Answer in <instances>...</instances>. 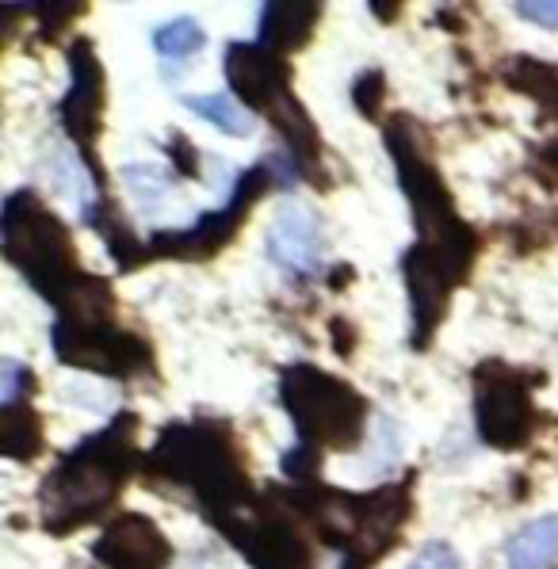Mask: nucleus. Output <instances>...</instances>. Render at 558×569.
<instances>
[{"label": "nucleus", "instance_id": "obj_11", "mask_svg": "<svg viewBox=\"0 0 558 569\" xmlns=\"http://www.w3.org/2000/svg\"><path fill=\"white\" fill-rule=\"evenodd\" d=\"M42 169H47L50 183L62 191V199H69L73 207H81V214L92 222L96 188H92V177H89V169H84L81 157L69 150V146H54V150L42 157Z\"/></svg>", "mask_w": 558, "mask_h": 569}, {"label": "nucleus", "instance_id": "obj_4", "mask_svg": "<svg viewBox=\"0 0 558 569\" xmlns=\"http://www.w3.org/2000/svg\"><path fill=\"white\" fill-rule=\"evenodd\" d=\"M268 260L287 271L295 279H313L326 264V233H321V222L310 207L302 203H279L272 226H268Z\"/></svg>", "mask_w": 558, "mask_h": 569}, {"label": "nucleus", "instance_id": "obj_19", "mask_svg": "<svg viewBox=\"0 0 558 569\" xmlns=\"http://www.w3.org/2000/svg\"><path fill=\"white\" fill-rule=\"evenodd\" d=\"M31 379V371H23L16 360H4V382H0V398H4V406H16V398H20V390L28 387Z\"/></svg>", "mask_w": 558, "mask_h": 569}, {"label": "nucleus", "instance_id": "obj_5", "mask_svg": "<svg viewBox=\"0 0 558 569\" xmlns=\"http://www.w3.org/2000/svg\"><path fill=\"white\" fill-rule=\"evenodd\" d=\"M54 348H58V360L84 367V371H100V375L134 371V367L146 360V348L138 345V340L123 337V332H116L111 326H96V329L58 326Z\"/></svg>", "mask_w": 558, "mask_h": 569}, {"label": "nucleus", "instance_id": "obj_7", "mask_svg": "<svg viewBox=\"0 0 558 569\" xmlns=\"http://www.w3.org/2000/svg\"><path fill=\"white\" fill-rule=\"evenodd\" d=\"M478 432L494 448H520L531 432V401L517 379L478 382Z\"/></svg>", "mask_w": 558, "mask_h": 569}, {"label": "nucleus", "instance_id": "obj_8", "mask_svg": "<svg viewBox=\"0 0 558 569\" xmlns=\"http://www.w3.org/2000/svg\"><path fill=\"white\" fill-rule=\"evenodd\" d=\"M226 77H230L238 100L249 103V108H276L287 96V66L276 58V50L257 47V42H233L230 54H226Z\"/></svg>", "mask_w": 558, "mask_h": 569}, {"label": "nucleus", "instance_id": "obj_13", "mask_svg": "<svg viewBox=\"0 0 558 569\" xmlns=\"http://www.w3.org/2000/svg\"><path fill=\"white\" fill-rule=\"evenodd\" d=\"M185 108L191 116L207 119L211 127H218L222 134L230 138H249L252 134V116L249 108H241V100H233V96L226 92H203V96H185Z\"/></svg>", "mask_w": 558, "mask_h": 569}, {"label": "nucleus", "instance_id": "obj_12", "mask_svg": "<svg viewBox=\"0 0 558 569\" xmlns=\"http://www.w3.org/2000/svg\"><path fill=\"white\" fill-rule=\"evenodd\" d=\"M313 23H318V8L313 4H268L260 39H265L268 50H299L310 39Z\"/></svg>", "mask_w": 558, "mask_h": 569}, {"label": "nucleus", "instance_id": "obj_6", "mask_svg": "<svg viewBox=\"0 0 558 569\" xmlns=\"http://www.w3.org/2000/svg\"><path fill=\"white\" fill-rule=\"evenodd\" d=\"M96 562H103L108 569H165L172 562V547L161 536L153 520L146 516H123L116 520L92 547Z\"/></svg>", "mask_w": 558, "mask_h": 569}, {"label": "nucleus", "instance_id": "obj_18", "mask_svg": "<svg viewBox=\"0 0 558 569\" xmlns=\"http://www.w3.org/2000/svg\"><path fill=\"white\" fill-rule=\"evenodd\" d=\"M512 12H517L520 20L536 23V28L558 31V0H551V4H531V0H517V4H512Z\"/></svg>", "mask_w": 558, "mask_h": 569}, {"label": "nucleus", "instance_id": "obj_2", "mask_svg": "<svg viewBox=\"0 0 558 569\" xmlns=\"http://www.w3.org/2000/svg\"><path fill=\"white\" fill-rule=\"evenodd\" d=\"M283 406L291 409L299 432L310 443L329 448H352L363 428V401L341 379L318 371V367H295L283 375Z\"/></svg>", "mask_w": 558, "mask_h": 569}, {"label": "nucleus", "instance_id": "obj_1", "mask_svg": "<svg viewBox=\"0 0 558 569\" xmlns=\"http://www.w3.org/2000/svg\"><path fill=\"white\" fill-rule=\"evenodd\" d=\"M127 451L130 428L123 432V425H116L69 455L42 489V509H47L50 528H73V523H84L108 509L119 478H123Z\"/></svg>", "mask_w": 558, "mask_h": 569}, {"label": "nucleus", "instance_id": "obj_3", "mask_svg": "<svg viewBox=\"0 0 558 569\" xmlns=\"http://www.w3.org/2000/svg\"><path fill=\"white\" fill-rule=\"evenodd\" d=\"M4 249L12 264H20L42 291L50 295L54 283H69L73 271V244H69L66 226L50 210L34 203V196L20 191L4 207Z\"/></svg>", "mask_w": 558, "mask_h": 569}, {"label": "nucleus", "instance_id": "obj_20", "mask_svg": "<svg viewBox=\"0 0 558 569\" xmlns=\"http://www.w3.org/2000/svg\"><path fill=\"white\" fill-rule=\"evenodd\" d=\"M379 100H382V77L379 73H363L360 84H356V103H360L363 116H375Z\"/></svg>", "mask_w": 558, "mask_h": 569}, {"label": "nucleus", "instance_id": "obj_16", "mask_svg": "<svg viewBox=\"0 0 558 569\" xmlns=\"http://www.w3.org/2000/svg\"><path fill=\"white\" fill-rule=\"evenodd\" d=\"M123 183L142 207H157L172 191V177H165V169H157V164H127Z\"/></svg>", "mask_w": 558, "mask_h": 569}, {"label": "nucleus", "instance_id": "obj_17", "mask_svg": "<svg viewBox=\"0 0 558 569\" xmlns=\"http://www.w3.org/2000/svg\"><path fill=\"white\" fill-rule=\"evenodd\" d=\"M406 569H464V558H459V550L451 547V542L429 539Z\"/></svg>", "mask_w": 558, "mask_h": 569}, {"label": "nucleus", "instance_id": "obj_14", "mask_svg": "<svg viewBox=\"0 0 558 569\" xmlns=\"http://www.w3.org/2000/svg\"><path fill=\"white\" fill-rule=\"evenodd\" d=\"M153 47L165 61H191L207 47V31L191 16H177L153 31Z\"/></svg>", "mask_w": 558, "mask_h": 569}, {"label": "nucleus", "instance_id": "obj_9", "mask_svg": "<svg viewBox=\"0 0 558 569\" xmlns=\"http://www.w3.org/2000/svg\"><path fill=\"white\" fill-rule=\"evenodd\" d=\"M100 103H103V81L96 54L89 42H77L73 50V89H69L62 103L66 130L77 142H96V130H100Z\"/></svg>", "mask_w": 558, "mask_h": 569}, {"label": "nucleus", "instance_id": "obj_15", "mask_svg": "<svg viewBox=\"0 0 558 569\" xmlns=\"http://www.w3.org/2000/svg\"><path fill=\"white\" fill-rule=\"evenodd\" d=\"M39 443H42V428H39V420L31 417V409L8 406L4 420H0V448H4L8 459L28 462L39 455Z\"/></svg>", "mask_w": 558, "mask_h": 569}, {"label": "nucleus", "instance_id": "obj_10", "mask_svg": "<svg viewBox=\"0 0 558 569\" xmlns=\"http://www.w3.org/2000/svg\"><path fill=\"white\" fill-rule=\"evenodd\" d=\"M509 569H555L558 566V512L528 520L505 547Z\"/></svg>", "mask_w": 558, "mask_h": 569}]
</instances>
